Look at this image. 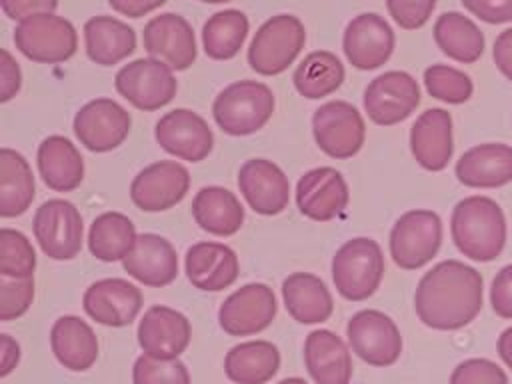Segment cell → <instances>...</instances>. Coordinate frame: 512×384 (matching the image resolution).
I'll return each instance as SVG.
<instances>
[{
  "label": "cell",
  "instance_id": "6da1fadb",
  "mask_svg": "<svg viewBox=\"0 0 512 384\" xmlns=\"http://www.w3.org/2000/svg\"><path fill=\"white\" fill-rule=\"evenodd\" d=\"M482 274L466 262L442 260L420 278L414 292V310L432 330H460L482 310Z\"/></svg>",
  "mask_w": 512,
  "mask_h": 384
},
{
  "label": "cell",
  "instance_id": "7a4b0ae2",
  "mask_svg": "<svg viewBox=\"0 0 512 384\" xmlns=\"http://www.w3.org/2000/svg\"><path fill=\"white\" fill-rule=\"evenodd\" d=\"M450 234L462 256L474 262L496 260L508 236L504 210L488 196H466L452 208Z\"/></svg>",
  "mask_w": 512,
  "mask_h": 384
},
{
  "label": "cell",
  "instance_id": "3957f363",
  "mask_svg": "<svg viewBox=\"0 0 512 384\" xmlns=\"http://www.w3.org/2000/svg\"><path fill=\"white\" fill-rule=\"evenodd\" d=\"M274 92L256 80H240L218 92L212 116L218 128L230 136H248L266 126L274 114Z\"/></svg>",
  "mask_w": 512,
  "mask_h": 384
},
{
  "label": "cell",
  "instance_id": "277c9868",
  "mask_svg": "<svg viewBox=\"0 0 512 384\" xmlns=\"http://www.w3.org/2000/svg\"><path fill=\"white\" fill-rule=\"evenodd\" d=\"M384 276V256L376 240L358 236L346 240L332 258V282L338 294L352 302L370 298Z\"/></svg>",
  "mask_w": 512,
  "mask_h": 384
},
{
  "label": "cell",
  "instance_id": "5b68a950",
  "mask_svg": "<svg viewBox=\"0 0 512 384\" xmlns=\"http://www.w3.org/2000/svg\"><path fill=\"white\" fill-rule=\"evenodd\" d=\"M304 44L306 28L300 18L276 14L256 30L248 46V64L256 74L276 76L298 58Z\"/></svg>",
  "mask_w": 512,
  "mask_h": 384
},
{
  "label": "cell",
  "instance_id": "8992f818",
  "mask_svg": "<svg viewBox=\"0 0 512 384\" xmlns=\"http://www.w3.org/2000/svg\"><path fill=\"white\" fill-rule=\"evenodd\" d=\"M14 44L18 52L32 62L58 64L76 54L78 34L70 20L48 12L18 22L14 28Z\"/></svg>",
  "mask_w": 512,
  "mask_h": 384
},
{
  "label": "cell",
  "instance_id": "52a82bcc",
  "mask_svg": "<svg viewBox=\"0 0 512 384\" xmlns=\"http://www.w3.org/2000/svg\"><path fill=\"white\" fill-rule=\"evenodd\" d=\"M442 246V220L434 210H408L390 230V256L402 270L428 264Z\"/></svg>",
  "mask_w": 512,
  "mask_h": 384
},
{
  "label": "cell",
  "instance_id": "ba28073f",
  "mask_svg": "<svg viewBox=\"0 0 512 384\" xmlns=\"http://www.w3.org/2000/svg\"><path fill=\"white\" fill-rule=\"evenodd\" d=\"M114 86L124 100L144 112L170 104L178 90L174 70L152 56L124 64L116 72Z\"/></svg>",
  "mask_w": 512,
  "mask_h": 384
},
{
  "label": "cell",
  "instance_id": "9c48e42d",
  "mask_svg": "<svg viewBox=\"0 0 512 384\" xmlns=\"http://www.w3.org/2000/svg\"><path fill=\"white\" fill-rule=\"evenodd\" d=\"M312 134L326 156L346 160L360 152L366 126L362 114L350 102L330 100L314 110Z\"/></svg>",
  "mask_w": 512,
  "mask_h": 384
},
{
  "label": "cell",
  "instance_id": "30bf717a",
  "mask_svg": "<svg viewBox=\"0 0 512 384\" xmlns=\"http://www.w3.org/2000/svg\"><path fill=\"white\" fill-rule=\"evenodd\" d=\"M34 238L42 252L52 260H72L82 248V216L78 208L62 198L40 204L34 214Z\"/></svg>",
  "mask_w": 512,
  "mask_h": 384
},
{
  "label": "cell",
  "instance_id": "8fae6325",
  "mask_svg": "<svg viewBox=\"0 0 512 384\" xmlns=\"http://www.w3.org/2000/svg\"><path fill=\"white\" fill-rule=\"evenodd\" d=\"M352 352L370 366H392L402 354V336L396 322L380 310H360L346 324Z\"/></svg>",
  "mask_w": 512,
  "mask_h": 384
},
{
  "label": "cell",
  "instance_id": "7c38bea8",
  "mask_svg": "<svg viewBox=\"0 0 512 384\" xmlns=\"http://www.w3.org/2000/svg\"><path fill=\"white\" fill-rule=\"evenodd\" d=\"M362 104L374 124L394 126L406 120L420 104V86L412 74L390 70L370 80Z\"/></svg>",
  "mask_w": 512,
  "mask_h": 384
},
{
  "label": "cell",
  "instance_id": "4fadbf2b",
  "mask_svg": "<svg viewBox=\"0 0 512 384\" xmlns=\"http://www.w3.org/2000/svg\"><path fill=\"white\" fill-rule=\"evenodd\" d=\"M72 128L78 142L90 152H110L128 138L132 118L116 100L96 98L74 114Z\"/></svg>",
  "mask_w": 512,
  "mask_h": 384
},
{
  "label": "cell",
  "instance_id": "5bb4252c",
  "mask_svg": "<svg viewBox=\"0 0 512 384\" xmlns=\"http://www.w3.org/2000/svg\"><path fill=\"white\" fill-rule=\"evenodd\" d=\"M276 296L270 286L250 282L234 290L218 310V324L230 336H252L266 330L276 316Z\"/></svg>",
  "mask_w": 512,
  "mask_h": 384
},
{
  "label": "cell",
  "instance_id": "9a60e30c",
  "mask_svg": "<svg viewBox=\"0 0 512 384\" xmlns=\"http://www.w3.org/2000/svg\"><path fill=\"white\" fill-rule=\"evenodd\" d=\"M190 188L188 170L174 160L144 166L130 184V198L144 212H164L182 202Z\"/></svg>",
  "mask_w": 512,
  "mask_h": 384
},
{
  "label": "cell",
  "instance_id": "2e32d148",
  "mask_svg": "<svg viewBox=\"0 0 512 384\" xmlns=\"http://www.w3.org/2000/svg\"><path fill=\"white\" fill-rule=\"evenodd\" d=\"M394 30L376 12L354 16L342 36L346 60L358 70H376L386 64L394 52Z\"/></svg>",
  "mask_w": 512,
  "mask_h": 384
},
{
  "label": "cell",
  "instance_id": "e0dca14e",
  "mask_svg": "<svg viewBox=\"0 0 512 384\" xmlns=\"http://www.w3.org/2000/svg\"><path fill=\"white\" fill-rule=\"evenodd\" d=\"M154 138L164 152L186 162H202L214 146L208 122L188 108L166 112L154 126Z\"/></svg>",
  "mask_w": 512,
  "mask_h": 384
},
{
  "label": "cell",
  "instance_id": "ac0fdd59",
  "mask_svg": "<svg viewBox=\"0 0 512 384\" xmlns=\"http://www.w3.org/2000/svg\"><path fill=\"white\" fill-rule=\"evenodd\" d=\"M142 42L148 56L162 60L174 72L186 70L196 60V36L190 22L174 12H164L150 18L142 32Z\"/></svg>",
  "mask_w": 512,
  "mask_h": 384
},
{
  "label": "cell",
  "instance_id": "d6986e66",
  "mask_svg": "<svg viewBox=\"0 0 512 384\" xmlns=\"http://www.w3.org/2000/svg\"><path fill=\"white\" fill-rule=\"evenodd\" d=\"M350 200L344 176L330 166L304 172L296 184V206L300 214L316 222L338 218Z\"/></svg>",
  "mask_w": 512,
  "mask_h": 384
},
{
  "label": "cell",
  "instance_id": "ffe728a7",
  "mask_svg": "<svg viewBox=\"0 0 512 384\" xmlns=\"http://www.w3.org/2000/svg\"><path fill=\"white\" fill-rule=\"evenodd\" d=\"M82 306L94 322L122 328L132 324L140 314L142 292L124 278H102L86 288Z\"/></svg>",
  "mask_w": 512,
  "mask_h": 384
},
{
  "label": "cell",
  "instance_id": "44dd1931",
  "mask_svg": "<svg viewBox=\"0 0 512 384\" xmlns=\"http://www.w3.org/2000/svg\"><path fill=\"white\" fill-rule=\"evenodd\" d=\"M238 188L248 206L262 216L280 214L290 200L288 176L266 158H250L240 166Z\"/></svg>",
  "mask_w": 512,
  "mask_h": 384
},
{
  "label": "cell",
  "instance_id": "7402d4cb",
  "mask_svg": "<svg viewBox=\"0 0 512 384\" xmlns=\"http://www.w3.org/2000/svg\"><path fill=\"white\" fill-rule=\"evenodd\" d=\"M138 344L146 356L158 360L178 358L190 344L188 318L170 306H150L138 324Z\"/></svg>",
  "mask_w": 512,
  "mask_h": 384
},
{
  "label": "cell",
  "instance_id": "603a6c76",
  "mask_svg": "<svg viewBox=\"0 0 512 384\" xmlns=\"http://www.w3.org/2000/svg\"><path fill=\"white\" fill-rule=\"evenodd\" d=\"M410 152L418 166L428 172H440L454 154L452 116L444 108L424 110L410 128Z\"/></svg>",
  "mask_w": 512,
  "mask_h": 384
},
{
  "label": "cell",
  "instance_id": "cb8c5ba5",
  "mask_svg": "<svg viewBox=\"0 0 512 384\" xmlns=\"http://www.w3.org/2000/svg\"><path fill=\"white\" fill-rule=\"evenodd\" d=\"M184 270L188 282L204 292H220L238 278L236 252L222 242H196L186 250Z\"/></svg>",
  "mask_w": 512,
  "mask_h": 384
},
{
  "label": "cell",
  "instance_id": "d4e9b609",
  "mask_svg": "<svg viewBox=\"0 0 512 384\" xmlns=\"http://www.w3.org/2000/svg\"><path fill=\"white\" fill-rule=\"evenodd\" d=\"M128 276L144 286H168L178 276V256L174 246L158 234H138L134 248L122 260Z\"/></svg>",
  "mask_w": 512,
  "mask_h": 384
},
{
  "label": "cell",
  "instance_id": "484cf974",
  "mask_svg": "<svg viewBox=\"0 0 512 384\" xmlns=\"http://www.w3.org/2000/svg\"><path fill=\"white\" fill-rule=\"evenodd\" d=\"M454 174L468 188H500L512 182V146L502 142L476 144L456 160Z\"/></svg>",
  "mask_w": 512,
  "mask_h": 384
},
{
  "label": "cell",
  "instance_id": "4316f807",
  "mask_svg": "<svg viewBox=\"0 0 512 384\" xmlns=\"http://www.w3.org/2000/svg\"><path fill=\"white\" fill-rule=\"evenodd\" d=\"M304 362L316 384H350L352 358L344 340L332 330H314L304 342Z\"/></svg>",
  "mask_w": 512,
  "mask_h": 384
},
{
  "label": "cell",
  "instance_id": "83f0119b",
  "mask_svg": "<svg viewBox=\"0 0 512 384\" xmlns=\"http://www.w3.org/2000/svg\"><path fill=\"white\" fill-rule=\"evenodd\" d=\"M50 346L56 360L72 370L84 372L98 360V338L88 322L78 316H60L50 330Z\"/></svg>",
  "mask_w": 512,
  "mask_h": 384
},
{
  "label": "cell",
  "instance_id": "f1b7e54d",
  "mask_svg": "<svg viewBox=\"0 0 512 384\" xmlns=\"http://www.w3.org/2000/svg\"><path fill=\"white\" fill-rule=\"evenodd\" d=\"M36 160L44 184L56 192H72L84 180V160L78 148L64 136L44 138Z\"/></svg>",
  "mask_w": 512,
  "mask_h": 384
},
{
  "label": "cell",
  "instance_id": "f546056e",
  "mask_svg": "<svg viewBox=\"0 0 512 384\" xmlns=\"http://www.w3.org/2000/svg\"><path fill=\"white\" fill-rule=\"evenodd\" d=\"M282 300L288 314L300 324H320L334 310L326 284L310 272H294L282 282Z\"/></svg>",
  "mask_w": 512,
  "mask_h": 384
},
{
  "label": "cell",
  "instance_id": "4dcf8cb0",
  "mask_svg": "<svg viewBox=\"0 0 512 384\" xmlns=\"http://www.w3.org/2000/svg\"><path fill=\"white\" fill-rule=\"evenodd\" d=\"M86 54L98 66H114L136 50L132 26L114 16H92L84 24Z\"/></svg>",
  "mask_w": 512,
  "mask_h": 384
},
{
  "label": "cell",
  "instance_id": "1f68e13d",
  "mask_svg": "<svg viewBox=\"0 0 512 384\" xmlns=\"http://www.w3.org/2000/svg\"><path fill=\"white\" fill-rule=\"evenodd\" d=\"M196 224L214 236H232L244 224V206L234 192L222 186H202L192 200Z\"/></svg>",
  "mask_w": 512,
  "mask_h": 384
},
{
  "label": "cell",
  "instance_id": "d6a6232c",
  "mask_svg": "<svg viewBox=\"0 0 512 384\" xmlns=\"http://www.w3.org/2000/svg\"><path fill=\"white\" fill-rule=\"evenodd\" d=\"M432 36L442 54L460 64H474L484 54L486 40L480 26L462 12H442L434 22Z\"/></svg>",
  "mask_w": 512,
  "mask_h": 384
},
{
  "label": "cell",
  "instance_id": "836d02e7",
  "mask_svg": "<svg viewBox=\"0 0 512 384\" xmlns=\"http://www.w3.org/2000/svg\"><path fill=\"white\" fill-rule=\"evenodd\" d=\"M280 368V352L268 340L232 346L224 358V372L234 384H266Z\"/></svg>",
  "mask_w": 512,
  "mask_h": 384
},
{
  "label": "cell",
  "instance_id": "e575fe53",
  "mask_svg": "<svg viewBox=\"0 0 512 384\" xmlns=\"http://www.w3.org/2000/svg\"><path fill=\"white\" fill-rule=\"evenodd\" d=\"M36 184L28 160L12 150L0 148V216L16 218L24 214L34 200Z\"/></svg>",
  "mask_w": 512,
  "mask_h": 384
},
{
  "label": "cell",
  "instance_id": "d590c367",
  "mask_svg": "<svg viewBox=\"0 0 512 384\" xmlns=\"http://www.w3.org/2000/svg\"><path fill=\"white\" fill-rule=\"evenodd\" d=\"M136 238V228L126 214L104 212L90 224L88 248L90 254L102 262H118L130 254Z\"/></svg>",
  "mask_w": 512,
  "mask_h": 384
},
{
  "label": "cell",
  "instance_id": "8d00e7d4",
  "mask_svg": "<svg viewBox=\"0 0 512 384\" xmlns=\"http://www.w3.org/2000/svg\"><path fill=\"white\" fill-rule=\"evenodd\" d=\"M294 88L308 100L334 94L344 82V66L334 52L314 50L296 66Z\"/></svg>",
  "mask_w": 512,
  "mask_h": 384
},
{
  "label": "cell",
  "instance_id": "74e56055",
  "mask_svg": "<svg viewBox=\"0 0 512 384\" xmlns=\"http://www.w3.org/2000/svg\"><path fill=\"white\" fill-rule=\"evenodd\" d=\"M248 18L242 10L228 8L212 14L202 26V48L212 60L234 58L248 36Z\"/></svg>",
  "mask_w": 512,
  "mask_h": 384
},
{
  "label": "cell",
  "instance_id": "f35d334b",
  "mask_svg": "<svg viewBox=\"0 0 512 384\" xmlns=\"http://www.w3.org/2000/svg\"><path fill=\"white\" fill-rule=\"evenodd\" d=\"M424 88L432 98L446 104H464L474 94L472 78L448 64H430L424 70Z\"/></svg>",
  "mask_w": 512,
  "mask_h": 384
},
{
  "label": "cell",
  "instance_id": "ab89813d",
  "mask_svg": "<svg viewBox=\"0 0 512 384\" xmlns=\"http://www.w3.org/2000/svg\"><path fill=\"white\" fill-rule=\"evenodd\" d=\"M36 268V252L30 240L14 230H0V276L30 278Z\"/></svg>",
  "mask_w": 512,
  "mask_h": 384
},
{
  "label": "cell",
  "instance_id": "60d3db41",
  "mask_svg": "<svg viewBox=\"0 0 512 384\" xmlns=\"http://www.w3.org/2000/svg\"><path fill=\"white\" fill-rule=\"evenodd\" d=\"M134 384H190V372L178 358L158 360L152 356H138L132 368Z\"/></svg>",
  "mask_w": 512,
  "mask_h": 384
},
{
  "label": "cell",
  "instance_id": "b9f144b4",
  "mask_svg": "<svg viewBox=\"0 0 512 384\" xmlns=\"http://www.w3.org/2000/svg\"><path fill=\"white\" fill-rule=\"evenodd\" d=\"M34 300V278L0 276V320L10 322L28 312Z\"/></svg>",
  "mask_w": 512,
  "mask_h": 384
},
{
  "label": "cell",
  "instance_id": "7bdbcfd3",
  "mask_svg": "<svg viewBox=\"0 0 512 384\" xmlns=\"http://www.w3.org/2000/svg\"><path fill=\"white\" fill-rule=\"evenodd\" d=\"M450 384H508V376L488 358H468L452 370Z\"/></svg>",
  "mask_w": 512,
  "mask_h": 384
},
{
  "label": "cell",
  "instance_id": "ee69618b",
  "mask_svg": "<svg viewBox=\"0 0 512 384\" xmlns=\"http://www.w3.org/2000/svg\"><path fill=\"white\" fill-rule=\"evenodd\" d=\"M388 14L404 30L422 28L436 8V0H386Z\"/></svg>",
  "mask_w": 512,
  "mask_h": 384
},
{
  "label": "cell",
  "instance_id": "f6af8a7d",
  "mask_svg": "<svg viewBox=\"0 0 512 384\" xmlns=\"http://www.w3.org/2000/svg\"><path fill=\"white\" fill-rule=\"evenodd\" d=\"M490 306L496 316L512 320V264L502 266L492 278Z\"/></svg>",
  "mask_w": 512,
  "mask_h": 384
},
{
  "label": "cell",
  "instance_id": "bcb514c9",
  "mask_svg": "<svg viewBox=\"0 0 512 384\" xmlns=\"http://www.w3.org/2000/svg\"><path fill=\"white\" fill-rule=\"evenodd\" d=\"M462 6L486 24L512 22V0H460Z\"/></svg>",
  "mask_w": 512,
  "mask_h": 384
},
{
  "label": "cell",
  "instance_id": "7dc6e473",
  "mask_svg": "<svg viewBox=\"0 0 512 384\" xmlns=\"http://www.w3.org/2000/svg\"><path fill=\"white\" fill-rule=\"evenodd\" d=\"M22 86V72L8 50H0V102L12 100Z\"/></svg>",
  "mask_w": 512,
  "mask_h": 384
},
{
  "label": "cell",
  "instance_id": "c3c4849f",
  "mask_svg": "<svg viewBox=\"0 0 512 384\" xmlns=\"http://www.w3.org/2000/svg\"><path fill=\"white\" fill-rule=\"evenodd\" d=\"M58 6V0H0L2 12L10 20H26L36 14H48L54 12Z\"/></svg>",
  "mask_w": 512,
  "mask_h": 384
},
{
  "label": "cell",
  "instance_id": "681fc988",
  "mask_svg": "<svg viewBox=\"0 0 512 384\" xmlns=\"http://www.w3.org/2000/svg\"><path fill=\"white\" fill-rule=\"evenodd\" d=\"M492 60L498 72L512 82V26L504 28L492 44Z\"/></svg>",
  "mask_w": 512,
  "mask_h": 384
},
{
  "label": "cell",
  "instance_id": "f907efd6",
  "mask_svg": "<svg viewBox=\"0 0 512 384\" xmlns=\"http://www.w3.org/2000/svg\"><path fill=\"white\" fill-rule=\"evenodd\" d=\"M166 0H108L112 10L128 18H140L156 8H160Z\"/></svg>",
  "mask_w": 512,
  "mask_h": 384
},
{
  "label": "cell",
  "instance_id": "816d5d0a",
  "mask_svg": "<svg viewBox=\"0 0 512 384\" xmlns=\"http://www.w3.org/2000/svg\"><path fill=\"white\" fill-rule=\"evenodd\" d=\"M20 360V346L18 342L8 336L0 334V376H8Z\"/></svg>",
  "mask_w": 512,
  "mask_h": 384
},
{
  "label": "cell",
  "instance_id": "f5cc1de1",
  "mask_svg": "<svg viewBox=\"0 0 512 384\" xmlns=\"http://www.w3.org/2000/svg\"><path fill=\"white\" fill-rule=\"evenodd\" d=\"M496 352H498L500 360L504 362V366L512 370V326H508L506 330L500 332V336L496 340Z\"/></svg>",
  "mask_w": 512,
  "mask_h": 384
},
{
  "label": "cell",
  "instance_id": "db71d44e",
  "mask_svg": "<svg viewBox=\"0 0 512 384\" xmlns=\"http://www.w3.org/2000/svg\"><path fill=\"white\" fill-rule=\"evenodd\" d=\"M278 384H308V382H306V380H302V378H296V376H294V378H284V380H280Z\"/></svg>",
  "mask_w": 512,
  "mask_h": 384
},
{
  "label": "cell",
  "instance_id": "11a10c76",
  "mask_svg": "<svg viewBox=\"0 0 512 384\" xmlns=\"http://www.w3.org/2000/svg\"><path fill=\"white\" fill-rule=\"evenodd\" d=\"M200 2H206V4H224V2H230V0H200Z\"/></svg>",
  "mask_w": 512,
  "mask_h": 384
}]
</instances>
